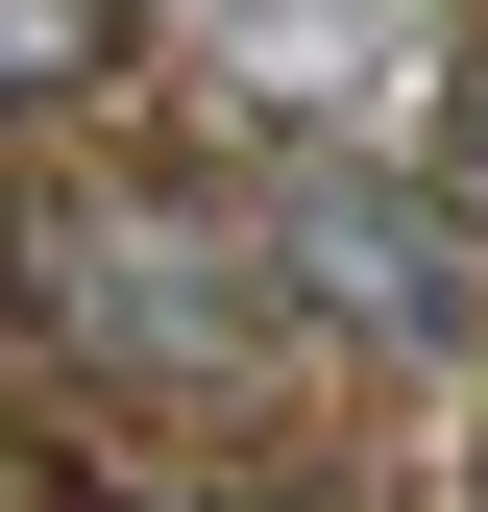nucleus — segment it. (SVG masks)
<instances>
[{"instance_id": "5", "label": "nucleus", "mask_w": 488, "mask_h": 512, "mask_svg": "<svg viewBox=\"0 0 488 512\" xmlns=\"http://www.w3.org/2000/svg\"><path fill=\"white\" fill-rule=\"evenodd\" d=\"M147 512H318V488H147Z\"/></svg>"}, {"instance_id": "2", "label": "nucleus", "mask_w": 488, "mask_h": 512, "mask_svg": "<svg viewBox=\"0 0 488 512\" xmlns=\"http://www.w3.org/2000/svg\"><path fill=\"white\" fill-rule=\"evenodd\" d=\"M171 25H196V74L244 98V122H293V147H415V122L464 98V0H171Z\"/></svg>"}, {"instance_id": "1", "label": "nucleus", "mask_w": 488, "mask_h": 512, "mask_svg": "<svg viewBox=\"0 0 488 512\" xmlns=\"http://www.w3.org/2000/svg\"><path fill=\"white\" fill-rule=\"evenodd\" d=\"M25 317L98 366V391H269V342H293V269H244V244H196V196H74V220H25Z\"/></svg>"}, {"instance_id": "6", "label": "nucleus", "mask_w": 488, "mask_h": 512, "mask_svg": "<svg viewBox=\"0 0 488 512\" xmlns=\"http://www.w3.org/2000/svg\"><path fill=\"white\" fill-rule=\"evenodd\" d=\"M464 196H488V49H464Z\"/></svg>"}, {"instance_id": "4", "label": "nucleus", "mask_w": 488, "mask_h": 512, "mask_svg": "<svg viewBox=\"0 0 488 512\" xmlns=\"http://www.w3.org/2000/svg\"><path fill=\"white\" fill-rule=\"evenodd\" d=\"M122 49H147V0H0V122H49V98H98Z\"/></svg>"}, {"instance_id": "3", "label": "nucleus", "mask_w": 488, "mask_h": 512, "mask_svg": "<svg viewBox=\"0 0 488 512\" xmlns=\"http://www.w3.org/2000/svg\"><path fill=\"white\" fill-rule=\"evenodd\" d=\"M269 269H293V317H342V342H415V366L488 342V244L440 196H391V171H293V196H269Z\"/></svg>"}, {"instance_id": "7", "label": "nucleus", "mask_w": 488, "mask_h": 512, "mask_svg": "<svg viewBox=\"0 0 488 512\" xmlns=\"http://www.w3.org/2000/svg\"><path fill=\"white\" fill-rule=\"evenodd\" d=\"M0 317H25V220H0Z\"/></svg>"}]
</instances>
